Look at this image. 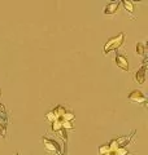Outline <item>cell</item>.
<instances>
[{
	"instance_id": "10",
	"label": "cell",
	"mask_w": 148,
	"mask_h": 155,
	"mask_svg": "<svg viewBox=\"0 0 148 155\" xmlns=\"http://www.w3.org/2000/svg\"><path fill=\"white\" fill-rule=\"evenodd\" d=\"M0 119L3 120L4 124H7V122H8V114H7V110H5V106H4V105H0Z\"/></svg>"
},
{
	"instance_id": "18",
	"label": "cell",
	"mask_w": 148,
	"mask_h": 155,
	"mask_svg": "<svg viewBox=\"0 0 148 155\" xmlns=\"http://www.w3.org/2000/svg\"><path fill=\"white\" fill-rule=\"evenodd\" d=\"M104 155H115V153H113V151H109V153H107V154H104Z\"/></svg>"
},
{
	"instance_id": "15",
	"label": "cell",
	"mask_w": 148,
	"mask_h": 155,
	"mask_svg": "<svg viewBox=\"0 0 148 155\" xmlns=\"http://www.w3.org/2000/svg\"><path fill=\"white\" fill-rule=\"evenodd\" d=\"M7 137V124L0 123V138Z\"/></svg>"
},
{
	"instance_id": "17",
	"label": "cell",
	"mask_w": 148,
	"mask_h": 155,
	"mask_svg": "<svg viewBox=\"0 0 148 155\" xmlns=\"http://www.w3.org/2000/svg\"><path fill=\"white\" fill-rule=\"evenodd\" d=\"M61 125H62V129H74V127H73V124L70 123V122H64V120H62V123H61Z\"/></svg>"
},
{
	"instance_id": "21",
	"label": "cell",
	"mask_w": 148,
	"mask_h": 155,
	"mask_svg": "<svg viewBox=\"0 0 148 155\" xmlns=\"http://www.w3.org/2000/svg\"><path fill=\"white\" fill-rule=\"evenodd\" d=\"M115 155H117V154H116V153H115Z\"/></svg>"
},
{
	"instance_id": "9",
	"label": "cell",
	"mask_w": 148,
	"mask_h": 155,
	"mask_svg": "<svg viewBox=\"0 0 148 155\" xmlns=\"http://www.w3.org/2000/svg\"><path fill=\"white\" fill-rule=\"evenodd\" d=\"M61 123H62V119L60 118V119H57V120H55L53 123H51V130L52 132H58V130H61L62 129V125H61Z\"/></svg>"
},
{
	"instance_id": "2",
	"label": "cell",
	"mask_w": 148,
	"mask_h": 155,
	"mask_svg": "<svg viewBox=\"0 0 148 155\" xmlns=\"http://www.w3.org/2000/svg\"><path fill=\"white\" fill-rule=\"evenodd\" d=\"M42 142L44 145V149H46L48 153H52L56 155H62L61 150H60V145H58L57 141H55V140L48 138V137H42Z\"/></svg>"
},
{
	"instance_id": "20",
	"label": "cell",
	"mask_w": 148,
	"mask_h": 155,
	"mask_svg": "<svg viewBox=\"0 0 148 155\" xmlns=\"http://www.w3.org/2000/svg\"><path fill=\"white\" fill-rule=\"evenodd\" d=\"M16 155H21V154H18V153H17V154H16Z\"/></svg>"
},
{
	"instance_id": "8",
	"label": "cell",
	"mask_w": 148,
	"mask_h": 155,
	"mask_svg": "<svg viewBox=\"0 0 148 155\" xmlns=\"http://www.w3.org/2000/svg\"><path fill=\"white\" fill-rule=\"evenodd\" d=\"M135 54L139 57H146V45L142 43H136L135 45Z\"/></svg>"
},
{
	"instance_id": "1",
	"label": "cell",
	"mask_w": 148,
	"mask_h": 155,
	"mask_svg": "<svg viewBox=\"0 0 148 155\" xmlns=\"http://www.w3.org/2000/svg\"><path fill=\"white\" fill-rule=\"evenodd\" d=\"M123 41H125V32H120L117 36L109 38L108 39V41L104 44V48H103V53H104V56H108L113 51H117L118 48L123 44Z\"/></svg>"
},
{
	"instance_id": "7",
	"label": "cell",
	"mask_w": 148,
	"mask_h": 155,
	"mask_svg": "<svg viewBox=\"0 0 148 155\" xmlns=\"http://www.w3.org/2000/svg\"><path fill=\"white\" fill-rule=\"evenodd\" d=\"M122 5H123V8H125V11L129 13V14H131L132 16V13H134V11H135V8H134V3L132 2H130V0H123V2L121 3Z\"/></svg>"
},
{
	"instance_id": "4",
	"label": "cell",
	"mask_w": 148,
	"mask_h": 155,
	"mask_svg": "<svg viewBox=\"0 0 148 155\" xmlns=\"http://www.w3.org/2000/svg\"><path fill=\"white\" fill-rule=\"evenodd\" d=\"M147 57H144V61H143V65L140 69H138L134 75H132V79H134L135 83H138L139 85H143L146 83V70H147Z\"/></svg>"
},
{
	"instance_id": "13",
	"label": "cell",
	"mask_w": 148,
	"mask_h": 155,
	"mask_svg": "<svg viewBox=\"0 0 148 155\" xmlns=\"http://www.w3.org/2000/svg\"><path fill=\"white\" fill-rule=\"evenodd\" d=\"M56 111V114H57V116L58 118H62V115L66 113V110H65V107H64V106H61V105H58V106H56L55 109H53Z\"/></svg>"
},
{
	"instance_id": "11",
	"label": "cell",
	"mask_w": 148,
	"mask_h": 155,
	"mask_svg": "<svg viewBox=\"0 0 148 155\" xmlns=\"http://www.w3.org/2000/svg\"><path fill=\"white\" fill-rule=\"evenodd\" d=\"M46 119L48 120L49 123H53V122H55V120L60 119V118H58V116H57V114H56V111H55V110H51V111H49V113L46 115Z\"/></svg>"
},
{
	"instance_id": "3",
	"label": "cell",
	"mask_w": 148,
	"mask_h": 155,
	"mask_svg": "<svg viewBox=\"0 0 148 155\" xmlns=\"http://www.w3.org/2000/svg\"><path fill=\"white\" fill-rule=\"evenodd\" d=\"M127 98H129V101H130V102H132V104L142 105V106H144V107L147 106V97L143 94L142 91H138V89L132 91Z\"/></svg>"
},
{
	"instance_id": "6",
	"label": "cell",
	"mask_w": 148,
	"mask_h": 155,
	"mask_svg": "<svg viewBox=\"0 0 148 155\" xmlns=\"http://www.w3.org/2000/svg\"><path fill=\"white\" fill-rule=\"evenodd\" d=\"M118 8H120V3H117V2L108 3L107 5L103 8V14H105V16H113V14L117 13Z\"/></svg>"
},
{
	"instance_id": "5",
	"label": "cell",
	"mask_w": 148,
	"mask_h": 155,
	"mask_svg": "<svg viewBox=\"0 0 148 155\" xmlns=\"http://www.w3.org/2000/svg\"><path fill=\"white\" fill-rule=\"evenodd\" d=\"M115 62H116L117 67H120L121 70H123V71H129L130 66H129V61H127L126 56H123V54H120V53H117L116 57H115Z\"/></svg>"
},
{
	"instance_id": "16",
	"label": "cell",
	"mask_w": 148,
	"mask_h": 155,
	"mask_svg": "<svg viewBox=\"0 0 148 155\" xmlns=\"http://www.w3.org/2000/svg\"><path fill=\"white\" fill-rule=\"evenodd\" d=\"M116 154H117V155H129L130 151L127 150V147H118V149L116 150Z\"/></svg>"
},
{
	"instance_id": "14",
	"label": "cell",
	"mask_w": 148,
	"mask_h": 155,
	"mask_svg": "<svg viewBox=\"0 0 148 155\" xmlns=\"http://www.w3.org/2000/svg\"><path fill=\"white\" fill-rule=\"evenodd\" d=\"M111 151V149H109V145L108 143H104V145H101L100 147H99V154L100 155H104L107 153H109Z\"/></svg>"
},
{
	"instance_id": "12",
	"label": "cell",
	"mask_w": 148,
	"mask_h": 155,
	"mask_svg": "<svg viewBox=\"0 0 148 155\" xmlns=\"http://www.w3.org/2000/svg\"><path fill=\"white\" fill-rule=\"evenodd\" d=\"M74 118H76V115H74L73 113H72V111H66V113L65 114H64L62 115V120H64V122H73V120H74Z\"/></svg>"
},
{
	"instance_id": "19",
	"label": "cell",
	"mask_w": 148,
	"mask_h": 155,
	"mask_svg": "<svg viewBox=\"0 0 148 155\" xmlns=\"http://www.w3.org/2000/svg\"><path fill=\"white\" fill-rule=\"evenodd\" d=\"M0 97H2V89H0ZM0 105H2V102H0Z\"/></svg>"
}]
</instances>
